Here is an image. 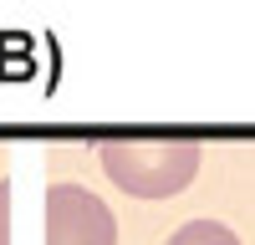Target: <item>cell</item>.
I'll use <instances>...</instances> for the list:
<instances>
[{
    "label": "cell",
    "mask_w": 255,
    "mask_h": 245,
    "mask_svg": "<svg viewBox=\"0 0 255 245\" xmlns=\"http://www.w3.org/2000/svg\"><path fill=\"white\" fill-rule=\"evenodd\" d=\"M46 245H118V220L87 184H51Z\"/></svg>",
    "instance_id": "obj_2"
},
{
    "label": "cell",
    "mask_w": 255,
    "mask_h": 245,
    "mask_svg": "<svg viewBox=\"0 0 255 245\" xmlns=\"http://www.w3.org/2000/svg\"><path fill=\"white\" fill-rule=\"evenodd\" d=\"M0 245H10V184H0Z\"/></svg>",
    "instance_id": "obj_4"
},
{
    "label": "cell",
    "mask_w": 255,
    "mask_h": 245,
    "mask_svg": "<svg viewBox=\"0 0 255 245\" xmlns=\"http://www.w3.org/2000/svg\"><path fill=\"white\" fill-rule=\"evenodd\" d=\"M102 169L133 199H168L189 189L199 174V143L194 138H113L102 143Z\"/></svg>",
    "instance_id": "obj_1"
},
{
    "label": "cell",
    "mask_w": 255,
    "mask_h": 245,
    "mask_svg": "<svg viewBox=\"0 0 255 245\" xmlns=\"http://www.w3.org/2000/svg\"><path fill=\"white\" fill-rule=\"evenodd\" d=\"M163 245H240V240H235V230L220 225V220H189V225H179Z\"/></svg>",
    "instance_id": "obj_3"
}]
</instances>
